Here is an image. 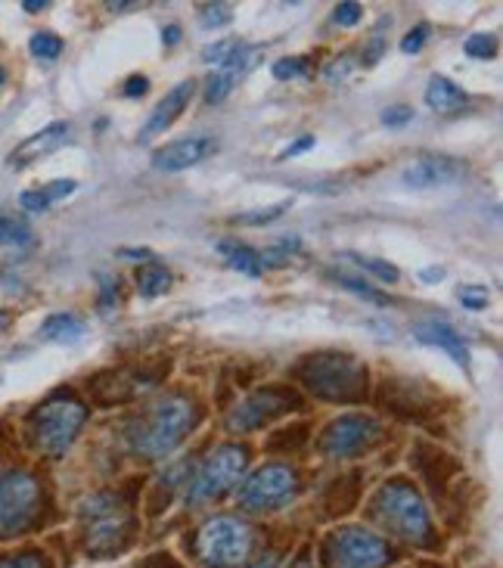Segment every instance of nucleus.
<instances>
[{
  "mask_svg": "<svg viewBox=\"0 0 503 568\" xmlns=\"http://www.w3.org/2000/svg\"><path fill=\"white\" fill-rule=\"evenodd\" d=\"M199 419L202 410L197 407V400L187 395H165L128 426V442L140 457L162 460L187 442V435L197 429Z\"/></svg>",
  "mask_w": 503,
  "mask_h": 568,
  "instance_id": "f257e3e1",
  "label": "nucleus"
},
{
  "mask_svg": "<svg viewBox=\"0 0 503 568\" xmlns=\"http://www.w3.org/2000/svg\"><path fill=\"white\" fill-rule=\"evenodd\" d=\"M295 379L305 385L308 392H314L323 400H339V404H358L366 398V383H370V369L364 361H358L354 354L321 352L308 354L295 367Z\"/></svg>",
  "mask_w": 503,
  "mask_h": 568,
  "instance_id": "f03ea898",
  "label": "nucleus"
},
{
  "mask_svg": "<svg viewBox=\"0 0 503 568\" xmlns=\"http://www.w3.org/2000/svg\"><path fill=\"white\" fill-rule=\"evenodd\" d=\"M373 513L385 531H392L398 538L411 540L416 547H432L435 544V531H432V519L423 504L420 491L408 485V481H389L382 485L376 497H373Z\"/></svg>",
  "mask_w": 503,
  "mask_h": 568,
  "instance_id": "7ed1b4c3",
  "label": "nucleus"
},
{
  "mask_svg": "<svg viewBox=\"0 0 503 568\" xmlns=\"http://www.w3.org/2000/svg\"><path fill=\"white\" fill-rule=\"evenodd\" d=\"M81 523H84V547L97 559L122 554L134 535V516L124 507L119 494H97L81 507Z\"/></svg>",
  "mask_w": 503,
  "mask_h": 568,
  "instance_id": "20e7f679",
  "label": "nucleus"
},
{
  "mask_svg": "<svg viewBox=\"0 0 503 568\" xmlns=\"http://www.w3.org/2000/svg\"><path fill=\"white\" fill-rule=\"evenodd\" d=\"M88 423V407L72 395L47 398L29 419L31 445L44 457H62Z\"/></svg>",
  "mask_w": 503,
  "mask_h": 568,
  "instance_id": "39448f33",
  "label": "nucleus"
},
{
  "mask_svg": "<svg viewBox=\"0 0 503 568\" xmlns=\"http://www.w3.org/2000/svg\"><path fill=\"white\" fill-rule=\"evenodd\" d=\"M252 528L233 516H214L199 528L193 554L205 568H240L252 556Z\"/></svg>",
  "mask_w": 503,
  "mask_h": 568,
  "instance_id": "423d86ee",
  "label": "nucleus"
},
{
  "mask_svg": "<svg viewBox=\"0 0 503 568\" xmlns=\"http://www.w3.org/2000/svg\"><path fill=\"white\" fill-rule=\"evenodd\" d=\"M245 466H249V447L243 445H221L214 447L212 454L205 457V463L199 466V473L190 481L187 491V504H205L214 500L221 494H228L240 478H243Z\"/></svg>",
  "mask_w": 503,
  "mask_h": 568,
  "instance_id": "0eeeda50",
  "label": "nucleus"
},
{
  "mask_svg": "<svg viewBox=\"0 0 503 568\" xmlns=\"http://www.w3.org/2000/svg\"><path fill=\"white\" fill-rule=\"evenodd\" d=\"M41 513V485L31 473L0 476V538L26 531Z\"/></svg>",
  "mask_w": 503,
  "mask_h": 568,
  "instance_id": "6e6552de",
  "label": "nucleus"
},
{
  "mask_svg": "<svg viewBox=\"0 0 503 568\" xmlns=\"http://www.w3.org/2000/svg\"><path fill=\"white\" fill-rule=\"evenodd\" d=\"M323 556H326V568H385L392 554L380 535L351 525L326 538Z\"/></svg>",
  "mask_w": 503,
  "mask_h": 568,
  "instance_id": "1a4fd4ad",
  "label": "nucleus"
},
{
  "mask_svg": "<svg viewBox=\"0 0 503 568\" xmlns=\"http://www.w3.org/2000/svg\"><path fill=\"white\" fill-rule=\"evenodd\" d=\"M299 491V476L286 463H268L245 478L240 488V507L245 513H271L290 504Z\"/></svg>",
  "mask_w": 503,
  "mask_h": 568,
  "instance_id": "9d476101",
  "label": "nucleus"
},
{
  "mask_svg": "<svg viewBox=\"0 0 503 568\" xmlns=\"http://www.w3.org/2000/svg\"><path fill=\"white\" fill-rule=\"evenodd\" d=\"M302 407L299 392L290 385H268L252 392L249 398H243L233 410L228 414V429L230 432H255L268 423H274L280 416L292 414Z\"/></svg>",
  "mask_w": 503,
  "mask_h": 568,
  "instance_id": "9b49d317",
  "label": "nucleus"
},
{
  "mask_svg": "<svg viewBox=\"0 0 503 568\" xmlns=\"http://www.w3.org/2000/svg\"><path fill=\"white\" fill-rule=\"evenodd\" d=\"M382 438H385V429H382V423H376L373 416L345 414L326 426L321 447L323 454L333 457V460H351V457L370 454L373 447L380 445Z\"/></svg>",
  "mask_w": 503,
  "mask_h": 568,
  "instance_id": "f8f14e48",
  "label": "nucleus"
},
{
  "mask_svg": "<svg viewBox=\"0 0 503 568\" xmlns=\"http://www.w3.org/2000/svg\"><path fill=\"white\" fill-rule=\"evenodd\" d=\"M162 379V373L140 367H122L100 373L91 383V395L97 404H122V400H138L147 392H153Z\"/></svg>",
  "mask_w": 503,
  "mask_h": 568,
  "instance_id": "ddd939ff",
  "label": "nucleus"
},
{
  "mask_svg": "<svg viewBox=\"0 0 503 568\" xmlns=\"http://www.w3.org/2000/svg\"><path fill=\"white\" fill-rule=\"evenodd\" d=\"M466 174H470V165L457 155H420L404 169L401 181L411 190H435V186L460 184Z\"/></svg>",
  "mask_w": 503,
  "mask_h": 568,
  "instance_id": "4468645a",
  "label": "nucleus"
},
{
  "mask_svg": "<svg viewBox=\"0 0 503 568\" xmlns=\"http://www.w3.org/2000/svg\"><path fill=\"white\" fill-rule=\"evenodd\" d=\"M212 153H218V140L209 134H197V138L174 140V143H165L162 150H155L153 165L159 171H187L205 162Z\"/></svg>",
  "mask_w": 503,
  "mask_h": 568,
  "instance_id": "2eb2a0df",
  "label": "nucleus"
},
{
  "mask_svg": "<svg viewBox=\"0 0 503 568\" xmlns=\"http://www.w3.org/2000/svg\"><path fill=\"white\" fill-rule=\"evenodd\" d=\"M193 93H197V81L190 78V81H181V84H174L171 91L159 100V106L153 109V115H150V122L143 124V131H140V140L147 143V140L159 138V134H165L171 124L178 122L183 115V109L190 106V100H193Z\"/></svg>",
  "mask_w": 503,
  "mask_h": 568,
  "instance_id": "dca6fc26",
  "label": "nucleus"
},
{
  "mask_svg": "<svg viewBox=\"0 0 503 568\" xmlns=\"http://www.w3.org/2000/svg\"><path fill=\"white\" fill-rule=\"evenodd\" d=\"M69 122H53L41 128L38 134H31L29 140H22L19 146H16L13 153H10V169H29L31 162H38V159H44V155L57 153L62 143L69 140Z\"/></svg>",
  "mask_w": 503,
  "mask_h": 568,
  "instance_id": "f3484780",
  "label": "nucleus"
},
{
  "mask_svg": "<svg viewBox=\"0 0 503 568\" xmlns=\"http://www.w3.org/2000/svg\"><path fill=\"white\" fill-rule=\"evenodd\" d=\"M255 57H259V47L245 44L240 53H233L228 62H221V65L214 69V75L209 78V84H205V103H209V106L221 103V100L240 84V78L255 65Z\"/></svg>",
  "mask_w": 503,
  "mask_h": 568,
  "instance_id": "a211bd4d",
  "label": "nucleus"
},
{
  "mask_svg": "<svg viewBox=\"0 0 503 568\" xmlns=\"http://www.w3.org/2000/svg\"><path fill=\"white\" fill-rule=\"evenodd\" d=\"M413 336L420 338V342H426V345H435V348H442L454 357V364H460L463 369H470V348H466V342L460 336L457 329L451 326L447 321H439V317H429V321H420L413 326Z\"/></svg>",
  "mask_w": 503,
  "mask_h": 568,
  "instance_id": "6ab92c4d",
  "label": "nucleus"
},
{
  "mask_svg": "<svg viewBox=\"0 0 503 568\" xmlns=\"http://www.w3.org/2000/svg\"><path fill=\"white\" fill-rule=\"evenodd\" d=\"M426 106L435 109V112H442V115H457V112H463V109L470 106V97H466V91H463L460 84H454L451 78L432 75L426 88Z\"/></svg>",
  "mask_w": 503,
  "mask_h": 568,
  "instance_id": "aec40b11",
  "label": "nucleus"
},
{
  "mask_svg": "<svg viewBox=\"0 0 503 568\" xmlns=\"http://www.w3.org/2000/svg\"><path fill=\"white\" fill-rule=\"evenodd\" d=\"M41 338L44 342H57V345H76L84 338V321L78 314H53L41 323Z\"/></svg>",
  "mask_w": 503,
  "mask_h": 568,
  "instance_id": "412c9836",
  "label": "nucleus"
},
{
  "mask_svg": "<svg viewBox=\"0 0 503 568\" xmlns=\"http://www.w3.org/2000/svg\"><path fill=\"white\" fill-rule=\"evenodd\" d=\"M69 193H76V181H53V184L38 186V190H26V193L19 196V205H22L26 212H47L53 202L66 200Z\"/></svg>",
  "mask_w": 503,
  "mask_h": 568,
  "instance_id": "4be33fe9",
  "label": "nucleus"
},
{
  "mask_svg": "<svg viewBox=\"0 0 503 568\" xmlns=\"http://www.w3.org/2000/svg\"><path fill=\"white\" fill-rule=\"evenodd\" d=\"M218 252L224 255V262H228L233 271H240L245 277H261V258L252 246L237 243V240H221V243H218Z\"/></svg>",
  "mask_w": 503,
  "mask_h": 568,
  "instance_id": "5701e85b",
  "label": "nucleus"
},
{
  "mask_svg": "<svg viewBox=\"0 0 503 568\" xmlns=\"http://www.w3.org/2000/svg\"><path fill=\"white\" fill-rule=\"evenodd\" d=\"M34 243L31 227L16 215H3L0 212V252H26Z\"/></svg>",
  "mask_w": 503,
  "mask_h": 568,
  "instance_id": "b1692460",
  "label": "nucleus"
},
{
  "mask_svg": "<svg viewBox=\"0 0 503 568\" xmlns=\"http://www.w3.org/2000/svg\"><path fill=\"white\" fill-rule=\"evenodd\" d=\"M168 286H171V271L162 264L150 262L138 271V290L143 298H155V295L168 292Z\"/></svg>",
  "mask_w": 503,
  "mask_h": 568,
  "instance_id": "393cba45",
  "label": "nucleus"
},
{
  "mask_svg": "<svg viewBox=\"0 0 503 568\" xmlns=\"http://www.w3.org/2000/svg\"><path fill=\"white\" fill-rule=\"evenodd\" d=\"M330 280H335V286L349 290L351 295H358V298H364V302H373V305H389V295L380 290H373V286H370V283H364V280L349 277V274H339V271H333V274H330Z\"/></svg>",
  "mask_w": 503,
  "mask_h": 568,
  "instance_id": "a878e982",
  "label": "nucleus"
},
{
  "mask_svg": "<svg viewBox=\"0 0 503 568\" xmlns=\"http://www.w3.org/2000/svg\"><path fill=\"white\" fill-rule=\"evenodd\" d=\"M299 240L295 236H286L280 246L274 248H268V252H259V258H261V267H283V264H290V258L299 252Z\"/></svg>",
  "mask_w": 503,
  "mask_h": 568,
  "instance_id": "bb28decb",
  "label": "nucleus"
},
{
  "mask_svg": "<svg viewBox=\"0 0 503 568\" xmlns=\"http://www.w3.org/2000/svg\"><path fill=\"white\" fill-rule=\"evenodd\" d=\"M463 50H466V57H473V60H494V57H497V38L479 31V34H470V38H466Z\"/></svg>",
  "mask_w": 503,
  "mask_h": 568,
  "instance_id": "cd10ccee",
  "label": "nucleus"
},
{
  "mask_svg": "<svg viewBox=\"0 0 503 568\" xmlns=\"http://www.w3.org/2000/svg\"><path fill=\"white\" fill-rule=\"evenodd\" d=\"M29 50L38 57V60H57L62 53V41L57 34H50V31H38V34H31Z\"/></svg>",
  "mask_w": 503,
  "mask_h": 568,
  "instance_id": "c85d7f7f",
  "label": "nucleus"
},
{
  "mask_svg": "<svg viewBox=\"0 0 503 568\" xmlns=\"http://www.w3.org/2000/svg\"><path fill=\"white\" fill-rule=\"evenodd\" d=\"M457 298L466 311H485L491 305V290L482 283H466L457 290Z\"/></svg>",
  "mask_w": 503,
  "mask_h": 568,
  "instance_id": "c756f323",
  "label": "nucleus"
},
{
  "mask_svg": "<svg viewBox=\"0 0 503 568\" xmlns=\"http://www.w3.org/2000/svg\"><path fill=\"white\" fill-rule=\"evenodd\" d=\"M245 47V41L240 38H224V41H214L202 50V60L205 62H214V65H221V62H228L233 53H240Z\"/></svg>",
  "mask_w": 503,
  "mask_h": 568,
  "instance_id": "7c9ffc66",
  "label": "nucleus"
},
{
  "mask_svg": "<svg viewBox=\"0 0 503 568\" xmlns=\"http://www.w3.org/2000/svg\"><path fill=\"white\" fill-rule=\"evenodd\" d=\"M349 258H354V264H358V267H364L366 274L385 280V283H398V280H401L395 264L380 262V258H370V255H349Z\"/></svg>",
  "mask_w": 503,
  "mask_h": 568,
  "instance_id": "2f4dec72",
  "label": "nucleus"
},
{
  "mask_svg": "<svg viewBox=\"0 0 503 568\" xmlns=\"http://www.w3.org/2000/svg\"><path fill=\"white\" fill-rule=\"evenodd\" d=\"M290 209V202H276L271 209H261V212H245V215L233 217V224H243V227H261V224H271L276 217Z\"/></svg>",
  "mask_w": 503,
  "mask_h": 568,
  "instance_id": "473e14b6",
  "label": "nucleus"
},
{
  "mask_svg": "<svg viewBox=\"0 0 503 568\" xmlns=\"http://www.w3.org/2000/svg\"><path fill=\"white\" fill-rule=\"evenodd\" d=\"M230 19H233V7L230 3H205V7H199V22L205 29H221V26H228Z\"/></svg>",
  "mask_w": 503,
  "mask_h": 568,
  "instance_id": "72a5a7b5",
  "label": "nucleus"
},
{
  "mask_svg": "<svg viewBox=\"0 0 503 568\" xmlns=\"http://www.w3.org/2000/svg\"><path fill=\"white\" fill-rule=\"evenodd\" d=\"M274 78L280 81H295V78H311V62L305 57H292V60L274 62Z\"/></svg>",
  "mask_w": 503,
  "mask_h": 568,
  "instance_id": "f704fd0d",
  "label": "nucleus"
},
{
  "mask_svg": "<svg viewBox=\"0 0 503 568\" xmlns=\"http://www.w3.org/2000/svg\"><path fill=\"white\" fill-rule=\"evenodd\" d=\"M385 26H392V19H380V26L376 31L370 34V41L364 47V65H376L382 60V53H385Z\"/></svg>",
  "mask_w": 503,
  "mask_h": 568,
  "instance_id": "c9c22d12",
  "label": "nucleus"
},
{
  "mask_svg": "<svg viewBox=\"0 0 503 568\" xmlns=\"http://www.w3.org/2000/svg\"><path fill=\"white\" fill-rule=\"evenodd\" d=\"M0 568H50L41 554H19L0 559Z\"/></svg>",
  "mask_w": 503,
  "mask_h": 568,
  "instance_id": "e433bc0d",
  "label": "nucleus"
},
{
  "mask_svg": "<svg viewBox=\"0 0 503 568\" xmlns=\"http://www.w3.org/2000/svg\"><path fill=\"white\" fill-rule=\"evenodd\" d=\"M361 16H364V7L361 3H339L335 7V22L339 26H358L361 22Z\"/></svg>",
  "mask_w": 503,
  "mask_h": 568,
  "instance_id": "4c0bfd02",
  "label": "nucleus"
},
{
  "mask_svg": "<svg viewBox=\"0 0 503 568\" xmlns=\"http://www.w3.org/2000/svg\"><path fill=\"white\" fill-rule=\"evenodd\" d=\"M426 38H429V26L423 22V26H416V29H413L411 34L401 41V50H404V53H420V50H423V44H426Z\"/></svg>",
  "mask_w": 503,
  "mask_h": 568,
  "instance_id": "58836bf2",
  "label": "nucleus"
},
{
  "mask_svg": "<svg viewBox=\"0 0 503 568\" xmlns=\"http://www.w3.org/2000/svg\"><path fill=\"white\" fill-rule=\"evenodd\" d=\"M411 119H413L411 106H392L382 112V122L389 124V128H401V124H408Z\"/></svg>",
  "mask_w": 503,
  "mask_h": 568,
  "instance_id": "ea45409f",
  "label": "nucleus"
},
{
  "mask_svg": "<svg viewBox=\"0 0 503 568\" xmlns=\"http://www.w3.org/2000/svg\"><path fill=\"white\" fill-rule=\"evenodd\" d=\"M349 69H351V57L345 53V57H339L335 62H330L323 75H326V81H333V84H335V81H342V78L349 75Z\"/></svg>",
  "mask_w": 503,
  "mask_h": 568,
  "instance_id": "a19ab883",
  "label": "nucleus"
},
{
  "mask_svg": "<svg viewBox=\"0 0 503 568\" xmlns=\"http://www.w3.org/2000/svg\"><path fill=\"white\" fill-rule=\"evenodd\" d=\"M100 280H103V298H100V305H103V311H112V298L119 292V280L109 277V274H100Z\"/></svg>",
  "mask_w": 503,
  "mask_h": 568,
  "instance_id": "79ce46f5",
  "label": "nucleus"
},
{
  "mask_svg": "<svg viewBox=\"0 0 503 568\" xmlns=\"http://www.w3.org/2000/svg\"><path fill=\"white\" fill-rule=\"evenodd\" d=\"M147 91H150V81L143 75L128 78V84H124V97H143Z\"/></svg>",
  "mask_w": 503,
  "mask_h": 568,
  "instance_id": "37998d69",
  "label": "nucleus"
},
{
  "mask_svg": "<svg viewBox=\"0 0 503 568\" xmlns=\"http://www.w3.org/2000/svg\"><path fill=\"white\" fill-rule=\"evenodd\" d=\"M314 146V138H302V140H295L292 146H286L283 150V155L280 159H292V155H299V153H305V150H311Z\"/></svg>",
  "mask_w": 503,
  "mask_h": 568,
  "instance_id": "c03bdc74",
  "label": "nucleus"
},
{
  "mask_svg": "<svg viewBox=\"0 0 503 568\" xmlns=\"http://www.w3.org/2000/svg\"><path fill=\"white\" fill-rule=\"evenodd\" d=\"M122 255L128 258V262H143V264L153 262V252H147V248H122Z\"/></svg>",
  "mask_w": 503,
  "mask_h": 568,
  "instance_id": "a18cd8bd",
  "label": "nucleus"
},
{
  "mask_svg": "<svg viewBox=\"0 0 503 568\" xmlns=\"http://www.w3.org/2000/svg\"><path fill=\"white\" fill-rule=\"evenodd\" d=\"M162 41H165V44H178V41H181V29H178V26H168V29L162 31Z\"/></svg>",
  "mask_w": 503,
  "mask_h": 568,
  "instance_id": "49530a36",
  "label": "nucleus"
},
{
  "mask_svg": "<svg viewBox=\"0 0 503 568\" xmlns=\"http://www.w3.org/2000/svg\"><path fill=\"white\" fill-rule=\"evenodd\" d=\"M22 7H26L29 13H41V10H47V0H41V3H38V0H26Z\"/></svg>",
  "mask_w": 503,
  "mask_h": 568,
  "instance_id": "de8ad7c7",
  "label": "nucleus"
},
{
  "mask_svg": "<svg viewBox=\"0 0 503 568\" xmlns=\"http://www.w3.org/2000/svg\"><path fill=\"white\" fill-rule=\"evenodd\" d=\"M420 277L426 280V283H432V280H442V277H444V271H442V267H432V271H423Z\"/></svg>",
  "mask_w": 503,
  "mask_h": 568,
  "instance_id": "09e8293b",
  "label": "nucleus"
},
{
  "mask_svg": "<svg viewBox=\"0 0 503 568\" xmlns=\"http://www.w3.org/2000/svg\"><path fill=\"white\" fill-rule=\"evenodd\" d=\"M280 566V559L276 556H268V559H261L259 566H252V568H276Z\"/></svg>",
  "mask_w": 503,
  "mask_h": 568,
  "instance_id": "8fccbe9b",
  "label": "nucleus"
},
{
  "mask_svg": "<svg viewBox=\"0 0 503 568\" xmlns=\"http://www.w3.org/2000/svg\"><path fill=\"white\" fill-rule=\"evenodd\" d=\"M147 568H178V566H174L171 559H155V562H150Z\"/></svg>",
  "mask_w": 503,
  "mask_h": 568,
  "instance_id": "3c124183",
  "label": "nucleus"
},
{
  "mask_svg": "<svg viewBox=\"0 0 503 568\" xmlns=\"http://www.w3.org/2000/svg\"><path fill=\"white\" fill-rule=\"evenodd\" d=\"M7 323H10V317H7V314H0V333L7 329Z\"/></svg>",
  "mask_w": 503,
  "mask_h": 568,
  "instance_id": "603ef678",
  "label": "nucleus"
},
{
  "mask_svg": "<svg viewBox=\"0 0 503 568\" xmlns=\"http://www.w3.org/2000/svg\"><path fill=\"white\" fill-rule=\"evenodd\" d=\"M3 84H7V72L0 69V88H3Z\"/></svg>",
  "mask_w": 503,
  "mask_h": 568,
  "instance_id": "864d4df0",
  "label": "nucleus"
},
{
  "mask_svg": "<svg viewBox=\"0 0 503 568\" xmlns=\"http://www.w3.org/2000/svg\"><path fill=\"white\" fill-rule=\"evenodd\" d=\"M295 568H311V566H305V562H302V566H295Z\"/></svg>",
  "mask_w": 503,
  "mask_h": 568,
  "instance_id": "5fc2aeb1",
  "label": "nucleus"
}]
</instances>
